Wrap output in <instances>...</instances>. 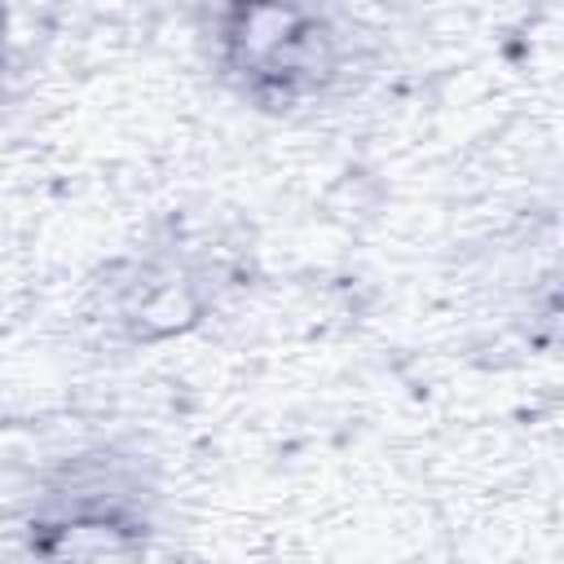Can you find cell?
Returning a JSON list of instances; mask_svg holds the SVG:
<instances>
[{"instance_id": "obj_1", "label": "cell", "mask_w": 564, "mask_h": 564, "mask_svg": "<svg viewBox=\"0 0 564 564\" xmlns=\"http://www.w3.org/2000/svg\"><path fill=\"white\" fill-rule=\"evenodd\" d=\"M220 70L256 106L286 110L326 93L339 75V48L322 26L286 35H220Z\"/></svg>"}]
</instances>
